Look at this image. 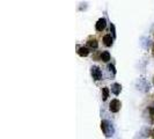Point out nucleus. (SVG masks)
I'll return each instance as SVG.
<instances>
[{"instance_id": "obj_10", "label": "nucleus", "mask_w": 154, "mask_h": 139, "mask_svg": "<svg viewBox=\"0 0 154 139\" xmlns=\"http://www.w3.org/2000/svg\"><path fill=\"white\" fill-rule=\"evenodd\" d=\"M108 96H109V89L107 87H104V88L102 89V100L106 101L108 99Z\"/></svg>"}, {"instance_id": "obj_7", "label": "nucleus", "mask_w": 154, "mask_h": 139, "mask_svg": "<svg viewBox=\"0 0 154 139\" xmlns=\"http://www.w3.org/2000/svg\"><path fill=\"white\" fill-rule=\"evenodd\" d=\"M121 91H122V86L119 84H112L111 85V92L114 93L115 95H118L121 93Z\"/></svg>"}, {"instance_id": "obj_1", "label": "nucleus", "mask_w": 154, "mask_h": 139, "mask_svg": "<svg viewBox=\"0 0 154 139\" xmlns=\"http://www.w3.org/2000/svg\"><path fill=\"white\" fill-rule=\"evenodd\" d=\"M101 129H102L103 133L107 137H111L112 133H114V128H112V125L109 123L108 121H102L101 122Z\"/></svg>"}, {"instance_id": "obj_9", "label": "nucleus", "mask_w": 154, "mask_h": 139, "mask_svg": "<svg viewBox=\"0 0 154 139\" xmlns=\"http://www.w3.org/2000/svg\"><path fill=\"white\" fill-rule=\"evenodd\" d=\"M87 45L89 46V48H92V49H96L99 46V43H97V41L95 39H89L87 41Z\"/></svg>"}, {"instance_id": "obj_14", "label": "nucleus", "mask_w": 154, "mask_h": 139, "mask_svg": "<svg viewBox=\"0 0 154 139\" xmlns=\"http://www.w3.org/2000/svg\"><path fill=\"white\" fill-rule=\"evenodd\" d=\"M152 51H153V56H154V44H153V49H152Z\"/></svg>"}, {"instance_id": "obj_2", "label": "nucleus", "mask_w": 154, "mask_h": 139, "mask_svg": "<svg viewBox=\"0 0 154 139\" xmlns=\"http://www.w3.org/2000/svg\"><path fill=\"white\" fill-rule=\"evenodd\" d=\"M91 73H92V77L94 80L99 81V80L102 79V71L100 70V67H97V66H93L92 69H91Z\"/></svg>"}, {"instance_id": "obj_8", "label": "nucleus", "mask_w": 154, "mask_h": 139, "mask_svg": "<svg viewBox=\"0 0 154 139\" xmlns=\"http://www.w3.org/2000/svg\"><path fill=\"white\" fill-rule=\"evenodd\" d=\"M103 43H104V45L106 46H111L112 45V37H111V35H104V37H103Z\"/></svg>"}, {"instance_id": "obj_4", "label": "nucleus", "mask_w": 154, "mask_h": 139, "mask_svg": "<svg viewBox=\"0 0 154 139\" xmlns=\"http://www.w3.org/2000/svg\"><path fill=\"white\" fill-rule=\"evenodd\" d=\"M106 26H107V20L104 19V17H101L97 20V22H96V30L97 31H102L104 30V28H106Z\"/></svg>"}, {"instance_id": "obj_13", "label": "nucleus", "mask_w": 154, "mask_h": 139, "mask_svg": "<svg viewBox=\"0 0 154 139\" xmlns=\"http://www.w3.org/2000/svg\"><path fill=\"white\" fill-rule=\"evenodd\" d=\"M151 133H152V137H153V139H154V129L152 130V132H151Z\"/></svg>"}, {"instance_id": "obj_11", "label": "nucleus", "mask_w": 154, "mask_h": 139, "mask_svg": "<svg viewBox=\"0 0 154 139\" xmlns=\"http://www.w3.org/2000/svg\"><path fill=\"white\" fill-rule=\"evenodd\" d=\"M149 116H151L152 123H154V107H149Z\"/></svg>"}, {"instance_id": "obj_12", "label": "nucleus", "mask_w": 154, "mask_h": 139, "mask_svg": "<svg viewBox=\"0 0 154 139\" xmlns=\"http://www.w3.org/2000/svg\"><path fill=\"white\" fill-rule=\"evenodd\" d=\"M108 69H109V71H110V72H112V74H115V73H116L115 66H114L112 64H109V65H108Z\"/></svg>"}, {"instance_id": "obj_5", "label": "nucleus", "mask_w": 154, "mask_h": 139, "mask_svg": "<svg viewBox=\"0 0 154 139\" xmlns=\"http://www.w3.org/2000/svg\"><path fill=\"white\" fill-rule=\"evenodd\" d=\"M78 54L81 56V57H86V56L89 54V49L87 46H80L78 49Z\"/></svg>"}, {"instance_id": "obj_6", "label": "nucleus", "mask_w": 154, "mask_h": 139, "mask_svg": "<svg viewBox=\"0 0 154 139\" xmlns=\"http://www.w3.org/2000/svg\"><path fill=\"white\" fill-rule=\"evenodd\" d=\"M100 59L104 63L109 62L110 60V54H109L108 51H102L100 54Z\"/></svg>"}, {"instance_id": "obj_15", "label": "nucleus", "mask_w": 154, "mask_h": 139, "mask_svg": "<svg viewBox=\"0 0 154 139\" xmlns=\"http://www.w3.org/2000/svg\"><path fill=\"white\" fill-rule=\"evenodd\" d=\"M153 84H154V78H153Z\"/></svg>"}, {"instance_id": "obj_3", "label": "nucleus", "mask_w": 154, "mask_h": 139, "mask_svg": "<svg viewBox=\"0 0 154 139\" xmlns=\"http://www.w3.org/2000/svg\"><path fill=\"white\" fill-rule=\"evenodd\" d=\"M121 102L118 100H112L110 102V104H109V109H110V111L111 113H118L119 111V109H121Z\"/></svg>"}]
</instances>
